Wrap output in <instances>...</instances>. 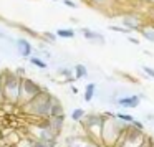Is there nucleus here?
<instances>
[{
	"instance_id": "22",
	"label": "nucleus",
	"mask_w": 154,
	"mask_h": 147,
	"mask_svg": "<svg viewBox=\"0 0 154 147\" xmlns=\"http://www.w3.org/2000/svg\"><path fill=\"white\" fill-rule=\"evenodd\" d=\"M116 117L121 121H124V122H128V124H131L134 121V116H131V114H128V112H116Z\"/></svg>"
},
{
	"instance_id": "1",
	"label": "nucleus",
	"mask_w": 154,
	"mask_h": 147,
	"mask_svg": "<svg viewBox=\"0 0 154 147\" xmlns=\"http://www.w3.org/2000/svg\"><path fill=\"white\" fill-rule=\"evenodd\" d=\"M55 96L50 94L47 89H43L38 94L35 99H32L30 103H27L25 106H22L25 114L32 117H37V119H48L51 112V104H53Z\"/></svg>"
},
{
	"instance_id": "19",
	"label": "nucleus",
	"mask_w": 154,
	"mask_h": 147,
	"mask_svg": "<svg viewBox=\"0 0 154 147\" xmlns=\"http://www.w3.org/2000/svg\"><path fill=\"white\" fill-rule=\"evenodd\" d=\"M73 71H75V78H76V80H83V78L88 76V70H86L85 64H76V66L73 68Z\"/></svg>"
},
{
	"instance_id": "28",
	"label": "nucleus",
	"mask_w": 154,
	"mask_h": 147,
	"mask_svg": "<svg viewBox=\"0 0 154 147\" xmlns=\"http://www.w3.org/2000/svg\"><path fill=\"white\" fill-rule=\"evenodd\" d=\"M143 71L147 74V76L154 78V68H151V66H146V64H144V66H143Z\"/></svg>"
},
{
	"instance_id": "32",
	"label": "nucleus",
	"mask_w": 154,
	"mask_h": 147,
	"mask_svg": "<svg viewBox=\"0 0 154 147\" xmlns=\"http://www.w3.org/2000/svg\"><path fill=\"white\" fill-rule=\"evenodd\" d=\"M63 4L68 5V7H71V8H76V7H78V5L75 4V2H71V0H63Z\"/></svg>"
},
{
	"instance_id": "20",
	"label": "nucleus",
	"mask_w": 154,
	"mask_h": 147,
	"mask_svg": "<svg viewBox=\"0 0 154 147\" xmlns=\"http://www.w3.org/2000/svg\"><path fill=\"white\" fill-rule=\"evenodd\" d=\"M15 147H33V137L23 136L20 140H18V144H17Z\"/></svg>"
},
{
	"instance_id": "3",
	"label": "nucleus",
	"mask_w": 154,
	"mask_h": 147,
	"mask_svg": "<svg viewBox=\"0 0 154 147\" xmlns=\"http://www.w3.org/2000/svg\"><path fill=\"white\" fill-rule=\"evenodd\" d=\"M128 126L129 124L118 119L116 114L111 117H106L104 126H103V132H101V144H103V147H114L116 146L119 136L128 129Z\"/></svg>"
},
{
	"instance_id": "16",
	"label": "nucleus",
	"mask_w": 154,
	"mask_h": 147,
	"mask_svg": "<svg viewBox=\"0 0 154 147\" xmlns=\"http://www.w3.org/2000/svg\"><path fill=\"white\" fill-rule=\"evenodd\" d=\"M86 111L83 109V107H75L73 111H71V114H70V117H71V121L73 122H76V124H80L81 121L85 119V116H86Z\"/></svg>"
},
{
	"instance_id": "6",
	"label": "nucleus",
	"mask_w": 154,
	"mask_h": 147,
	"mask_svg": "<svg viewBox=\"0 0 154 147\" xmlns=\"http://www.w3.org/2000/svg\"><path fill=\"white\" fill-rule=\"evenodd\" d=\"M43 91V88L37 83V81L30 80V78H22L20 83V98H18V106H25L27 103H30L32 99L38 96Z\"/></svg>"
},
{
	"instance_id": "25",
	"label": "nucleus",
	"mask_w": 154,
	"mask_h": 147,
	"mask_svg": "<svg viewBox=\"0 0 154 147\" xmlns=\"http://www.w3.org/2000/svg\"><path fill=\"white\" fill-rule=\"evenodd\" d=\"M58 74H61V76H65V78L68 80V78H71L73 71H71V70H68V68H60V70H58Z\"/></svg>"
},
{
	"instance_id": "23",
	"label": "nucleus",
	"mask_w": 154,
	"mask_h": 147,
	"mask_svg": "<svg viewBox=\"0 0 154 147\" xmlns=\"http://www.w3.org/2000/svg\"><path fill=\"white\" fill-rule=\"evenodd\" d=\"M57 35H58V37H61V38H73L75 37V32L73 30H63V28H60V30L57 32Z\"/></svg>"
},
{
	"instance_id": "9",
	"label": "nucleus",
	"mask_w": 154,
	"mask_h": 147,
	"mask_svg": "<svg viewBox=\"0 0 154 147\" xmlns=\"http://www.w3.org/2000/svg\"><path fill=\"white\" fill-rule=\"evenodd\" d=\"M114 103L126 109H136V107H139L141 98L139 94H123L119 98H114Z\"/></svg>"
},
{
	"instance_id": "33",
	"label": "nucleus",
	"mask_w": 154,
	"mask_h": 147,
	"mask_svg": "<svg viewBox=\"0 0 154 147\" xmlns=\"http://www.w3.org/2000/svg\"><path fill=\"white\" fill-rule=\"evenodd\" d=\"M129 41L133 45H139V40H137V38H129Z\"/></svg>"
},
{
	"instance_id": "17",
	"label": "nucleus",
	"mask_w": 154,
	"mask_h": 147,
	"mask_svg": "<svg viewBox=\"0 0 154 147\" xmlns=\"http://www.w3.org/2000/svg\"><path fill=\"white\" fill-rule=\"evenodd\" d=\"M139 32H141V35H143L147 41L154 43V25H143Z\"/></svg>"
},
{
	"instance_id": "7",
	"label": "nucleus",
	"mask_w": 154,
	"mask_h": 147,
	"mask_svg": "<svg viewBox=\"0 0 154 147\" xmlns=\"http://www.w3.org/2000/svg\"><path fill=\"white\" fill-rule=\"evenodd\" d=\"M144 139H146L144 130H139V129H136V127H133L129 124L128 129L119 136V139H118V142L114 147H139Z\"/></svg>"
},
{
	"instance_id": "14",
	"label": "nucleus",
	"mask_w": 154,
	"mask_h": 147,
	"mask_svg": "<svg viewBox=\"0 0 154 147\" xmlns=\"http://www.w3.org/2000/svg\"><path fill=\"white\" fill-rule=\"evenodd\" d=\"M17 48H18V53L22 55V56H30L32 55V45L28 40H18L17 41Z\"/></svg>"
},
{
	"instance_id": "8",
	"label": "nucleus",
	"mask_w": 154,
	"mask_h": 147,
	"mask_svg": "<svg viewBox=\"0 0 154 147\" xmlns=\"http://www.w3.org/2000/svg\"><path fill=\"white\" fill-rule=\"evenodd\" d=\"M65 147H98L85 134H73L65 139Z\"/></svg>"
},
{
	"instance_id": "10",
	"label": "nucleus",
	"mask_w": 154,
	"mask_h": 147,
	"mask_svg": "<svg viewBox=\"0 0 154 147\" xmlns=\"http://www.w3.org/2000/svg\"><path fill=\"white\" fill-rule=\"evenodd\" d=\"M121 20L128 30H141V27H143V18L139 14H126L123 15Z\"/></svg>"
},
{
	"instance_id": "13",
	"label": "nucleus",
	"mask_w": 154,
	"mask_h": 147,
	"mask_svg": "<svg viewBox=\"0 0 154 147\" xmlns=\"http://www.w3.org/2000/svg\"><path fill=\"white\" fill-rule=\"evenodd\" d=\"M58 116H65V107L61 104V101L55 96L53 99V104H51V112H50V117H58Z\"/></svg>"
},
{
	"instance_id": "29",
	"label": "nucleus",
	"mask_w": 154,
	"mask_h": 147,
	"mask_svg": "<svg viewBox=\"0 0 154 147\" xmlns=\"http://www.w3.org/2000/svg\"><path fill=\"white\" fill-rule=\"evenodd\" d=\"M131 126L136 127V129H139V130H144V124L141 122V121H136V119H134L133 122H131Z\"/></svg>"
},
{
	"instance_id": "26",
	"label": "nucleus",
	"mask_w": 154,
	"mask_h": 147,
	"mask_svg": "<svg viewBox=\"0 0 154 147\" xmlns=\"http://www.w3.org/2000/svg\"><path fill=\"white\" fill-rule=\"evenodd\" d=\"M139 147H154V140L151 139L149 136H146V139L143 140V144H141Z\"/></svg>"
},
{
	"instance_id": "36",
	"label": "nucleus",
	"mask_w": 154,
	"mask_h": 147,
	"mask_svg": "<svg viewBox=\"0 0 154 147\" xmlns=\"http://www.w3.org/2000/svg\"><path fill=\"white\" fill-rule=\"evenodd\" d=\"M0 38H5V35H4V33H2V32H0Z\"/></svg>"
},
{
	"instance_id": "30",
	"label": "nucleus",
	"mask_w": 154,
	"mask_h": 147,
	"mask_svg": "<svg viewBox=\"0 0 154 147\" xmlns=\"http://www.w3.org/2000/svg\"><path fill=\"white\" fill-rule=\"evenodd\" d=\"M2 80H4V73H0V104L5 103V99H4V89H2Z\"/></svg>"
},
{
	"instance_id": "34",
	"label": "nucleus",
	"mask_w": 154,
	"mask_h": 147,
	"mask_svg": "<svg viewBox=\"0 0 154 147\" xmlns=\"http://www.w3.org/2000/svg\"><path fill=\"white\" fill-rule=\"evenodd\" d=\"M71 93L76 94V93H78V88H76V86H71Z\"/></svg>"
},
{
	"instance_id": "2",
	"label": "nucleus",
	"mask_w": 154,
	"mask_h": 147,
	"mask_svg": "<svg viewBox=\"0 0 154 147\" xmlns=\"http://www.w3.org/2000/svg\"><path fill=\"white\" fill-rule=\"evenodd\" d=\"M104 121H106L104 112H90L80 122L83 127V134L90 140H93L96 146H103L101 144V132H103Z\"/></svg>"
},
{
	"instance_id": "18",
	"label": "nucleus",
	"mask_w": 154,
	"mask_h": 147,
	"mask_svg": "<svg viewBox=\"0 0 154 147\" xmlns=\"http://www.w3.org/2000/svg\"><path fill=\"white\" fill-rule=\"evenodd\" d=\"M94 93H96V84H94V83H88L86 88H85L83 99L86 101V103H90V101L94 98Z\"/></svg>"
},
{
	"instance_id": "27",
	"label": "nucleus",
	"mask_w": 154,
	"mask_h": 147,
	"mask_svg": "<svg viewBox=\"0 0 154 147\" xmlns=\"http://www.w3.org/2000/svg\"><path fill=\"white\" fill-rule=\"evenodd\" d=\"M111 30L113 32H119V33H129L131 30H128V28H121V27H118V25H111Z\"/></svg>"
},
{
	"instance_id": "12",
	"label": "nucleus",
	"mask_w": 154,
	"mask_h": 147,
	"mask_svg": "<svg viewBox=\"0 0 154 147\" xmlns=\"http://www.w3.org/2000/svg\"><path fill=\"white\" fill-rule=\"evenodd\" d=\"M48 122H50V127L55 130V132L60 136L61 130L65 127V116H58V117H48Z\"/></svg>"
},
{
	"instance_id": "11",
	"label": "nucleus",
	"mask_w": 154,
	"mask_h": 147,
	"mask_svg": "<svg viewBox=\"0 0 154 147\" xmlns=\"http://www.w3.org/2000/svg\"><path fill=\"white\" fill-rule=\"evenodd\" d=\"M81 33H83L85 38H86L88 41H91V43L104 45V37H103L101 33H96V32L90 30V28H81Z\"/></svg>"
},
{
	"instance_id": "21",
	"label": "nucleus",
	"mask_w": 154,
	"mask_h": 147,
	"mask_svg": "<svg viewBox=\"0 0 154 147\" xmlns=\"http://www.w3.org/2000/svg\"><path fill=\"white\" fill-rule=\"evenodd\" d=\"M33 147H57V142H50V140H37V139H33Z\"/></svg>"
},
{
	"instance_id": "31",
	"label": "nucleus",
	"mask_w": 154,
	"mask_h": 147,
	"mask_svg": "<svg viewBox=\"0 0 154 147\" xmlns=\"http://www.w3.org/2000/svg\"><path fill=\"white\" fill-rule=\"evenodd\" d=\"M45 38H47V40H50V43H53V41L57 40V35H53V33H50V32H47V33H45Z\"/></svg>"
},
{
	"instance_id": "5",
	"label": "nucleus",
	"mask_w": 154,
	"mask_h": 147,
	"mask_svg": "<svg viewBox=\"0 0 154 147\" xmlns=\"http://www.w3.org/2000/svg\"><path fill=\"white\" fill-rule=\"evenodd\" d=\"M27 136L33 137L37 140H50V142H57L58 140V134L50 127L48 119H42V121H37V122L30 124Z\"/></svg>"
},
{
	"instance_id": "35",
	"label": "nucleus",
	"mask_w": 154,
	"mask_h": 147,
	"mask_svg": "<svg viewBox=\"0 0 154 147\" xmlns=\"http://www.w3.org/2000/svg\"><path fill=\"white\" fill-rule=\"evenodd\" d=\"M146 117H147L149 121H154V114H146Z\"/></svg>"
},
{
	"instance_id": "4",
	"label": "nucleus",
	"mask_w": 154,
	"mask_h": 147,
	"mask_svg": "<svg viewBox=\"0 0 154 147\" xmlns=\"http://www.w3.org/2000/svg\"><path fill=\"white\" fill-rule=\"evenodd\" d=\"M20 83L22 78L17 73L7 71L4 73V80H2V89H4V99L7 104L17 106L18 104V98H20Z\"/></svg>"
},
{
	"instance_id": "15",
	"label": "nucleus",
	"mask_w": 154,
	"mask_h": 147,
	"mask_svg": "<svg viewBox=\"0 0 154 147\" xmlns=\"http://www.w3.org/2000/svg\"><path fill=\"white\" fill-rule=\"evenodd\" d=\"M90 4L100 10H108L113 5H116V0H90Z\"/></svg>"
},
{
	"instance_id": "24",
	"label": "nucleus",
	"mask_w": 154,
	"mask_h": 147,
	"mask_svg": "<svg viewBox=\"0 0 154 147\" xmlns=\"http://www.w3.org/2000/svg\"><path fill=\"white\" fill-rule=\"evenodd\" d=\"M30 61L35 64V66L40 68V70H45V68H47V63H45V61H42L40 58H35V56H33V58H30Z\"/></svg>"
}]
</instances>
